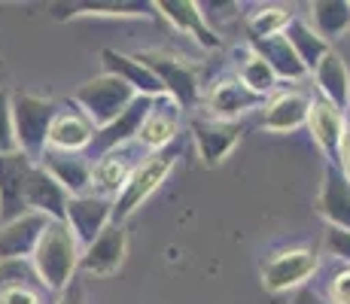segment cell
Masks as SVG:
<instances>
[{
    "mask_svg": "<svg viewBox=\"0 0 350 304\" xmlns=\"http://www.w3.org/2000/svg\"><path fill=\"white\" fill-rule=\"evenodd\" d=\"M79 243L70 234V228L64 222H49L40 238L37 249L31 255V268L37 274V283L46 289V292L62 295L73 280H77L79 271Z\"/></svg>",
    "mask_w": 350,
    "mask_h": 304,
    "instance_id": "obj_1",
    "label": "cell"
},
{
    "mask_svg": "<svg viewBox=\"0 0 350 304\" xmlns=\"http://www.w3.org/2000/svg\"><path fill=\"white\" fill-rule=\"evenodd\" d=\"M10 104H12V128H16L18 152L37 165L43 158L46 146H49L52 119H55V113L62 107L52 98H40V94H28V92L10 94Z\"/></svg>",
    "mask_w": 350,
    "mask_h": 304,
    "instance_id": "obj_2",
    "label": "cell"
},
{
    "mask_svg": "<svg viewBox=\"0 0 350 304\" xmlns=\"http://www.w3.org/2000/svg\"><path fill=\"white\" fill-rule=\"evenodd\" d=\"M177 158H180L177 150H165V152L146 155V158L134 167L128 182L122 186V192L113 198V225H125L128 216L137 210V207H144V201L171 177Z\"/></svg>",
    "mask_w": 350,
    "mask_h": 304,
    "instance_id": "obj_3",
    "label": "cell"
},
{
    "mask_svg": "<svg viewBox=\"0 0 350 304\" xmlns=\"http://www.w3.org/2000/svg\"><path fill=\"white\" fill-rule=\"evenodd\" d=\"M134 98L137 94H134L131 85H125L122 79L110 77V73H100V77H92L79 85L77 94H73V104L85 113V119L98 131V128L110 125L116 116H122Z\"/></svg>",
    "mask_w": 350,
    "mask_h": 304,
    "instance_id": "obj_4",
    "label": "cell"
},
{
    "mask_svg": "<svg viewBox=\"0 0 350 304\" xmlns=\"http://www.w3.org/2000/svg\"><path fill=\"white\" fill-rule=\"evenodd\" d=\"M137 58L150 67L152 77H156L161 83V89H165V98H171L180 110H189V107L198 104V98H201L198 73H195L183 58L171 55V52H165V49L137 52Z\"/></svg>",
    "mask_w": 350,
    "mask_h": 304,
    "instance_id": "obj_5",
    "label": "cell"
},
{
    "mask_svg": "<svg viewBox=\"0 0 350 304\" xmlns=\"http://www.w3.org/2000/svg\"><path fill=\"white\" fill-rule=\"evenodd\" d=\"M320 268V259L314 249L308 247H293V249H280L262 268V286L268 292H289V289H301L308 280L314 277V271Z\"/></svg>",
    "mask_w": 350,
    "mask_h": 304,
    "instance_id": "obj_6",
    "label": "cell"
},
{
    "mask_svg": "<svg viewBox=\"0 0 350 304\" xmlns=\"http://www.w3.org/2000/svg\"><path fill=\"white\" fill-rule=\"evenodd\" d=\"M110 222H113V201L110 198L85 192V195H77V198L67 201L64 225L70 228V234L77 238L79 249L89 247Z\"/></svg>",
    "mask_w": 350,
    "mask_h": 304,
    "instance_id": "obj_7",
    "label": "cell"
},
{
    "mask_svg": "<svg viewBox=\"0 0 350 304\" xmlns=\"http://www.w3.org/2000/svg\"><path fill=\"white\" fill-rule=\"evenodd\" d=\"M128 253V234L125 225H107L89 247L79 253V271L89 277H113L122 268Z\"/></svg>",
    "mask_w": 350,
    "mask_h": 304,
    "instance_id": "obj_8",
    "label": "cell"
},
{
    "mask_svg": "<svg viewBox=\"0 0 350 304\" xmlns=\"http://www.w3.org/2000/svg\"><path fill=\"white\" fill-rule=\"evenodd\" d=\"M46 225L49 219L31 210L10 222H0V262H31Z\"/></svg>",
    "mask_w": 350,
    "mask_h": 304,
    "instance_id": "obj_9",
    "label": "cell"
},
{
    "mask_svg": "<svg viewBox=\"0 0 350 304\" xmlns=\"http://www.w3.org/2000/svg\"><path fill=\"white\" fill-rule=\"evenodd\" d=\"M33 161L22 152L0 155V222H10L16 216L28 213L25 204V189H28Z\"/></svg>",
    "mask_w": 350,
    "mask_h": 304,
    "instance_id": "obj_10",
    "label": "cell"
},
{
    "mask_svg": "<svg viewBox=\"0 0 350 304\" xmlns=\"http://www.w3.org/2000/svg\"><path fill=\"white\" fill-rule=\"evenodd\" d=\"M180 116H183V110H180L171 98L161 94V98L152 100L150 113H146L137 137H134L140 143V150H146L150 155L152 152H165L180 134Z\"/></svg>",
    "mask_w": 350,
    "mask_h": 304,
    "instance_id": "obj_11",
    "label": "cell"
},
{
    "mask_svg": "<svg viewBox=\"0 0 350 304\" xmlns=\"http://www.w3.org/2000/svg\"><path fill=\"white\" fill-rule=\"evenodd\" d=\"M259 107H265V98L253 94L238 77L213 83L211 94H207V116L217 122H238L241 116L259 110Z\"/></svg>",
    "mask_w": 350,
    "mask_h": 304,
    "instance_id": "obj_12",
    "label": "cell"
},
{
    "mask_svg": "<svg viewBox=\"0 0 350 304\" xmlns=\"http://www.w3.org/2000/svg\"><path fill=\"white\" fill-rule=\"evenodd\" d=\"M347 119L338 107L326 104V100H311V113H308V131H311L314 143L326 155V165L338 167L341 161V140H345Z\"/></svg>",
    "mask_w": 350,
    "mask_h": 304,
    "instance_id": "obj_13",
    "label": "cell"
},
{
    "mask_svg": "<svg viewBox=\"0 0 350 304\" xmlns=\"http://www.w3.org/2000/svg\"><path fill=\"white\" fill-rule=\"evenodd\" d=\"M152 100L156 98H134L131 107H128L122 116H116L110 125L98 128L95 137H92V146H89V150L95 152V158L98 155L113 152V150H122V146H128L134 137H137V131H140V125H144L146 113H150Z\"/></svg>",
    "mask_w": 350,
    "mask_h": 304,
    "instance_id": "obj_14",
    "label": "cell"
},
{
    "mask_svg": "<svg viewBox=\"0 0 350 304\" xmlns=\"http://www.w3.org/2000/svg\"><path fill=\"white\" fill-rule=\"evenodd\" d=\"M195 146L207 167H217L232 155V150L241 140V125L238 122H217V119H198L192 122Z\"/></svg>",
    "mask_w": 350,
    "mask_h": 304,
    "instance_id": "obj_15",
    "label": "cell"
},
{
    "mask_svg": "<svg viewBox=\"0 0 350 304\" xmlns=\"http://www.w3.org/2000/svg\"><path fill=\"white\" fill-rule=\"evenodd\" d=\"M317 213L329 222V228L350 232V180L335 165H326V171H323V182L317 192Z\"/></svg>",
    "mask_w": 350,
    "mask_h": 304,
    "instance_id": "obj_16",
    "label": "cell"
},
{
    "mask_svg": "<svg viewBox=\"0 0 350 304\" xmlns=\"http://www.w3.org/2000/svg\"><path fill=\"white\" fill-rule=\"evenodd\" d=\"M58 186L64 189L70 198L77 195L89 192V180H92V161H85V155L79 152H55V150H46L43 158L37 161Z\"/></svg>",
    "mask_w": 350,
    "mask_h": 304,
    "instance_id": "obj_17",
    "label": "cell"
},
{
    "mask_svg": "<svg viewBox=\"0 0 350 304\" xmlns=\"http://www.w3.org/2000/svg\"><path fill=\"white\" fill-rule=\"evenodd\" d=\"M100 61H104L107 73L116 77V79H122L125 85H131L137 98H161V94H165L161 83L152 77V70L137 55H125V52H116V49H104L100 52Z\"/></svg>",
    "mask_w": 350,
    "mask_h": 304,
    "instance_id": "obj_18",
    "label": "cell"
},
{
    "mask_svg": "<svg viewBox=\"0 0 350 304\" xmlns=\"http://www.w3.org/2000/svg\"><path fill=\"white\" fill-rule=\"evenodd\" d=\"M156 10L180 33H189L198 46H204V49H219L217 31L207 25V18H204V12H201L198 3H192V0H159Z\"/></svg>",
    "mask_w": 350,
    "mask_h": 304,
    "instance_id": "obj_19",
    "label": "cell"
},
{
    "mask_svg": "<svg viewBox=\"0 0 350 304\" xmlns=\"http://www.w3.org/2000/svg\"><path fill=\"white\" fill-rule=\"evenodd\" d=\"M67 201H70V195H67L43 167L33 165L31 177H28V189H25V204H28V210L46 216L49 222H64Z\"/></svg>",
    "mask_w": 350,
    "mask_h": 304,
    "instance_id": "obj_20",
    "label": "cell"
},
{
    "mask_svg": "<svg viewBox=\"0 0 350 304\" xmlns=\"http://www.w3.org/2000/svg\"><path fill=\"white\" fill-rule=\"evenodd\" d=\"M95 137V125L85 119V113L79 110H58L49 128V146L46 150L55 152H79L83 155L92 146Z\"/></svg>",
    "mask_w": 350,
    "mask_h": 304,
    "instance_id": "obj_21",
    "label": "cell"
},
{
    "mask_svg": "<svg viewBox=\"0 0 350 304\" xmlns=\"http://www.w3.org/2000/svg\"><path fill=\"white\" fill-rule=\"evenodd\" d=\"M134 167H137V165H131V158H128L125 146H122V150L107 152V155H98V158L92 161L89 192L113 201L119 192H122V186L128 182V177H131Z\"/></svg>",
    "mask_w": 350,
    "mask_h": 304,
    "instance_id": "obj_22",
    "label": "cell"
},
{
    "mask_svg": "<svg viewBox=\"0 0 350 304\" xmlns=\"http://www.w3.org/2000/svg\"><path fill=\"white\" fill-rule=\"evenodd\" d=\"M308 113H311V98H305L301 92H284L265 104L262 128L274 134L295 131V128L308 125Z\"/></svg>",
    "mask_w": 350,
    "mask_h": 304,
    "instance_id": "obj_23",
    "label": "cell"
},
{
    "mask_svg": "<svg viewBox=\"0 0 350 304\" xmlns=\"http://www.w3.org/2000/svg\"><path fill=\"white\" fill-rule=\"evenodd\" d=\"M314 79H317V89H320L326 104L338 107L341 113L350 110V70H347L345 58H341L335 49L317 64Z\"/></svg>",
    "mask_w": 350,
    "mask_h": 304,
    "instance_id": "obj_24",
    "label": "cell"
},
{
    "mask_svg": "<svg viewBox=\"0 0 350 304\" xmlns=\"http://www.w3.org/2000/svg\"><path fill=\"white\" fill-rule=\"evenodd\" d=\"M250 49L265 61L268 67H271L278 79H301V77H308L305 64H301L299 55L293 52V46L286 43L284 33H280V37H268V40H253Z\"/></svg>",
    "mask_w": 350,
    "mask_h": 304,
    "instance_id": "obj_25",
    "label": "cell"
},
{
    "mask_svg": "<svg viewBox=\"0 0 350 304\" xmlns=\"http://www.w3.org/2000/svg\"><path fill=\"white\" fill-rule=\"evenodd\" d=\"M284 37H286V43L293 46L295 55H299V61L305 64L308 73L317 70L320 61L332 52V46H329L308 22H301V18H293V22H289V28L284 31Z\"/></svg>",
    "mask_w": 350,
    "mask_h": 304,
    "instance_id": "obj_26",
    "label": "cell"
},
{
    "mask_svg": "<svg viewBox=\"0 0 350 304\" xmlns=\"http://www.w3.org/2000/svg\"><path fill=\"white\" fill-rule=\"evenodd\" d=\"M311 25L326 43L350 31V0H317L311 3Z\"/></svg>",
    "mask_w": 350,
    "mask_h": 304,
    "instance_id": "obj_27",
    "label": "cell"
},
{
    "mask_svg": "<svg viewBox=\"0 0 350 304\" xmlns=\"http://www.w3.org/2000/svg\"><path fill=\"white\" fill-rule=\"evenodd\" d=\"M293 10L286 6H256V10L247 16V33H250V43L253 40H268V37H280L289 22H293Z\"/></svg>",
    "mask_w": 350,
    "mask_h": 304,
    "instance_id": "obj_28",
    "label": "cell"
},
{
    "mask_svg": "<svg viewBox=\"0 0 350 304\" xmlns=\"http://www.w3.org/2000/svg\"><path fill=\"white\" fill-rule=\"evenodd\" d=\"M238 79L247 85L253 94H259V98H268V94L274 92V85H278V77H274V70L265 64L256 52L250 49V55L241 61V70H238Z\"/></svg>",
    "mask_w": 350,
    "mask_h": 304,
    "instance_id": "obj_29",
    "label": "cell"
},
{
    "mask_svg": "<svg viewBox=\"0 0 350 304\" xmlns=\"http://www.w3.org/2000/svg\"><path fill=\"white\" fill-rule=\"evenodd\" d=\"M70 16H110V18H140L146 16L144 3H79Z\"/></svg>",
    "mask_w": 350,
    "mask_h": 304,
    "instance_id": "obj_30",
    "label": "cell"
},
{
    "mask_svg": "<svg viewBox=\"0 0 350 304\" xmlns=\"http://www.w3.org/2000/svg\"><path fill=\"white\" fill-rule=\"evenodd\" d=\"M10 152H18L16 128H12V104H10V92L0 89V155Z\"/></svg>",
    "mask_w": 350,
    "mask_h": 304,
    "instance_id": "obj_31",
    "label": "cell"
},
{
    "mask_svg": "<svg viewBox=\"0 0 350 304\" xmlns=\"http://www.w3.org/2000/svg\"><path fill=\"white\" fill-rule=\"evenodd\" d=\"M0 304H43V292L31 283H18V286L0 289Z\"/></svg>",
    "mask_w": 350,
    "mask_h": 304,
    "instance_id": "obj_32",
    "label": "cell"
},
{
    "mask_svg": "<svg viewBox=\"0 0 350 304\" xmlns=\"http://www.w3.org/2000/svg\"><path fill=\"white\" fill-rule=\"evenodd\" d=\"M323 247H326L329 255H335L338 262H345L350 268V232H338V228H329L326 238H323Z\"/></svg>",
    "mask_w": 350,
    "mask_h": 304,
    "instance_id": "obj_33",
    "label": "cell"
},
{
    "mask_svg": "<svg viewBox=\"0 0 350 304\" xmlns=\"http://www.w3.org/2000/svg\"><path fill=\"white\" fill-rule=\"evenodd\" d=\"M326 299L329 304H350V268H341V271L332 274Z\"/></svg>",
    "mask_w": 350,
    "mask_h": 304,
    "instance_id": "obj_34",
    "label": "cell"
},
{
    "mask_svg": "<svg viewBox=\"0 0 350 304\" xmlns=\"http://www.w3.org/2000/svg\"><path fill=\"white\" fill-rule=\"evenodd\" d=\"M289 304H329V299L323 292H317V289L301 286V289H295V292H293Z\"/></svg>",
    "mask_w": 350,
    "mask_h": 304,
    "instance_id": "obj_35",
    "label": "cell"
},
{
    "mask_svg": "<svg viewBox=\"0 0 350 304\" xmlns=\"http://www.w3.org/2000/svg\"><path fill=\"white\" fill-rule=\"evenodd\" d=\"M58 304H85V292H83V286H79V283L73 280L70 286H67L64 292H62V301H58Z\"/></svg>",
    "mask_w": 350,
    "mask_h": 304,
    "instance_id": "obj_36",
    "label": "cell"
},
{
    "mask_svg": "<svg viewBox=\"0 0 350 304\" xmlns=\"http://www.w3.org/2000/svg\"><path fill=\"white\" fill-rule=\"evenodd\" d=\"M338 167H341V174L350 180V122L345 128V140H341V161H338Z\"/></svg>",
    "mask_w": 350,
    "mask_h": 304,
    "instance_id": "obj_37",
    "label": "cell"
}]
</instances>
